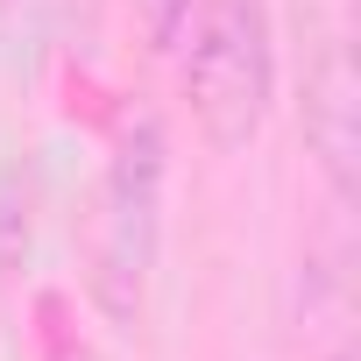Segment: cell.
Listing matches in <instances>:
<instances>
[{"instance_id":"6da1fadb","label":"cell","mask_w":361,"mask_h":361,"mask_svg":"<svg viewBox=\"0 0 361 361\" xmlns=\"http://www.w3.org/2000/svg\"><path fill=\"white\" fill-rule=\"evenodd\" d=\"M163 185H170V142L156 121H128L106 177H99V213H92V305L114 333L142 326L149 276L163 255Z\"/></svg>"},{"instance_id":"277c9868","label":"cell","mask_w":361,"mask_h":361,"mask_svg":"<svg viewBox=\"0 0 361 361\" xmlns=\"http://www.w3.org/2000/svg\"><path fill=\"white\" fill-rule=\"evenodd\" d=\"M142 8V29H149V50H177V36H185V22H192V8L199 0H135Z\"/></svg>"},{"instance_id":"3957f363","label":"cell","mask_w":361,"mask_h":361,"mask_svg":"<svg viewBox=\"0 0 361 361\" xmlns=\"http://www.w3.org/2000/svg\"><path fill=\"white\" fill-rule=\"evenodd\" d=\"M305 149L326 177L333 206H354V170H361V85L347 64V43H326L319 71L305 78Z\"/></svg>"},{"instance_id":"7a4b0ae2","label":"cell","mask_w":361,"mask_h":361,"mask_svg":"<svg viewBox=\"0 0 361 361\" xmlns=\"http://www.w3.org/2000/svg\"><path fill=\"white\" fill-rule=\"evenodd\" d=\"M185 99L199 135L234 156L269 128L276 106V22H269V0H199L185 36Z\"/></svg>"}]
</instances>
